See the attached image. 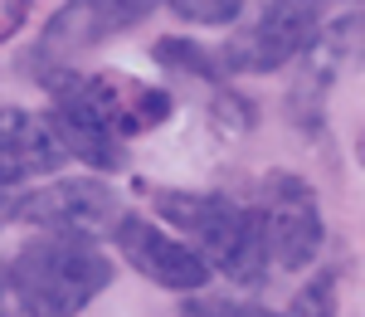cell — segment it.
<instances>
[{
	"instance_id": "cell-3",
	"label": "cell",
	"mask_w": 365,
	"mask_h": 317,
	"mask_svg": "<svg viewBox=\"0 0 365 317\" xmlns=\"http://www.w3.org/2000/svg\"><path fill=\"white\" fill-rule=\"evenodd\" d=\"M44 88L54 93V113L49 117L78 122V127H98V132H108L117 142H127L137 132H151V127H161L175 113V98L161 84L132 79L122 69H103V74L63 69Z\"/></svg>"
},
{
	"instance_id": "cell-10",
	"label": "cell",
	"mask_w": 365,
	"mask_h": 317,
	"mask_svg": "<svg viewBox=\"0 0 365 317\" xmlns=\"http://www.w3.org/2000/svg\"><path fill=\"white\" fill-rule=\"evenodd\" d=\"M287 317H336V268H322L307 288L292 298Z\"/></svg>"
},
{
	"instance_id": "cell-2",
	"label": "cell",
	"mask_w": 365,
	"mask_h": 317,
	"mask_svg": "<svg viewBox=\"0 0 365 317\" xmlns=\"http://www.w3.org/2000/svg\"><path fill=\"white\" fill-rule=\"evenodd\" d=\"M156 215L185 234V244L195 249L210 273H225L239 288H258L268 283V244L258 230V210L220 196V191H170L156 186L151 191Z\"/></svg>"
},
{
	"instance_id": "cell-1",
	"label": "cell",
	"mask_w": 365,
	"mask_h": 317,
	"mask_svg": "<svg viewBox=\"0 0 365 317\" xmlns=\"http://www.w3.org/2000/svg\"><path fill=\"white\" fill-rule=\"evenodd\" d=\"M113 283V259L73 234H34L0 263V317H78Z\"/></svg>"
},
{
	"instance_id": "cell-6",
	"label": "cell",
	"mask_w": 365,
	"mask_h": 317,
	"mask_svg": "<svg viewBox=\"0 0 365 317\" xmlns=\"http://www.w3.org/2000/svg\"><path fill=\"white\" fill-rule=\"evenodd\" d=\"M122 201L113 186L93 181V176H68V181H49L20 191L15 201V220H25L44 234H73V239H103L113 234Z\"/></svg>"
},
{
	"instance_id": "cell-9",
	"label": "cell",
	"mask_w": 365,
	"mask_h": 317,
	"mask_svg": "<svg viewBox=\"0 0 365 317\" xmlns=\"http://www.w3.org/2000/svg\"><path fill=\"white\" fill-rule=\"evenodd\" d=\"M156 59H161V64H180V69H190L195 79H210V84H220V79H225L220 59L205 54L200 44H190V39H161V44H156Z\"/></svg>"
},
{
	"instance_id": "cell-12",
	"label": "cell",
	"mask_w": 365,
	"mask_h": 317,
	"mask_svg": "<svg viewBox=\"0 0 365 317\" xmlns=\"http://www.w3.org/2000/svg\"><path fill=\"white\" fill-rule=\"evenodd\" d=\"M180 317H287V313H268L258 303H239V298H190Z\"/></svg>"
},
{
	"instance_id": "cell-5",
	"label": "cell",
	"mask_w": 365,
	"mask_h": 317,
	"mask_svg": "<svg viewBox=\"0 0 365 317\" xmlns=\"http://www.w3.org/2000/svg\"><path fill=\"white\" fill-rule=\"evenodd\" d=\"M258 230L268 244V263L273 268H307L322 254V239H327V220H322V205L302 176L292 171H268L263 176V191H258Z\"/></svg>"
},
{
	"instance_id": "cell-11",
	"label": "cell",
	"mask_w": 365,
	"mask_h": 317,
	"mask_svg": "<svg viewBox=\"0 0 365 317\" xmlns=\"http://www.w3.org/2000/svg\"><path fill=\"white\" fill-rule=\"evenodd\" d=\"M249 0H170V10L190 25H234Z\"/></svg>"
},
{
	"instance_id": "cell-4",
	"label": "cell",
	"mask_w": 365,
	"mask_h": 317,
	"mask_svg": "<svg viewBox=\"0 0 365 317\" xmlns=\"http://www.w3.org/2000/svg\"><path fill=\"white\" fill-rule=\"evenodd\" d=\"M156 5L161 0H63L29 49V69L39 74V84H49L54 74L73 69V59H83L88 49L141 25Z\"/></svg>"
},
{
	"instance_id": "cell-7",
	"label": "cell",
	"mask_w": 365,
	"mask_h": 317,
	"mask_svg": "<svg viewBox=\"0 0 365 317\" xmlns=\"http://www.w3.org/2000/svg\"><path fill=\"white\" fill-rule=\"evenodd\" d=\"M113 244H117V254L132 263L146 283H156V288L200 293L205 283H210L205 259H200L185 239H175V234H166L161 225H151L146 215L122 210V215H117V225H113Z\"/></svg>"
},
{
	"instance_id": "cell-8",
	"label": "cell",
	"mask_w": 365,
	"mask_h": 317,
	"mask_svg": "<svg viewBox=\"0 0 365 317\" xmlns=\"http://www.w3.org/2000/svg\"><path fill=\"white\" fill-rule=\"evenodd\" d=\"M68 156L58 146L49 117L29 108H0V186L20 191L25 181L54 176Z\"/></svg>"
}]
</instances>
